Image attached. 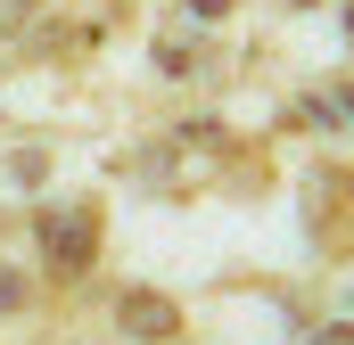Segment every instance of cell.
Listing matches in <instances>:
<instances>
[{
	"mask_svg": "<svg viewBox=\"0 0 354 345\" xmlns=\"http://www.w3.org/2000/svg\"><path fill=\"white\" fill-rule=\"evenodd\" d=\"M41 255H50V271H83L91 263V214H41Z\"/></svg>",
	"mask_w": 354,
	"mask_h": 345,
	"instance_id": "6da1fadb",
	"label": "cell"
},
{
	"mask_svg": "<svg viewBox=\"0 0 354 345\" xmlns=\"http://www.w3.org/2000/svg\"><path fill=\"white\" fill-rule=\"evenodd\" d=\"M124 329H132V337H149V345H165V337L181 329V321H174V304H165V296L132 288V296H124Z\"/></svg>",
	"mask_w": 354,
	"mask_h": 345,
	"instance_id": "7a4b0ae2",
	"label": "cell"
},
{
	"mask_svg": "<svg viewBox=\"0 0 354 345\" xmlns=\"http://www.w3.org/2000/svg\"><path fill=\"white\" fill-rule=\"evenodd\" d=\"M17 304H25V271H8V263H0V313H17Z\"/></svg>",
	"mask_w": 354,
	"mask_h": 345,
	"instance_id": "3957f363",
	"label": "cell"
},
{
	"mask_svg": "<svg viewBox=\"0 0 354 345\" xmlns=\"http://www.w3.org/2000/svg\"><path fill=\"white\" fill-rule=\"evenodd\" d=\"M313 345H354V329H330V337H313Z\"/></svg>",
	"mask_w": 354,
	"mask_h": 345,
	"instance_id": "277c9868",
	"label": "cell"
}]
</instances>
